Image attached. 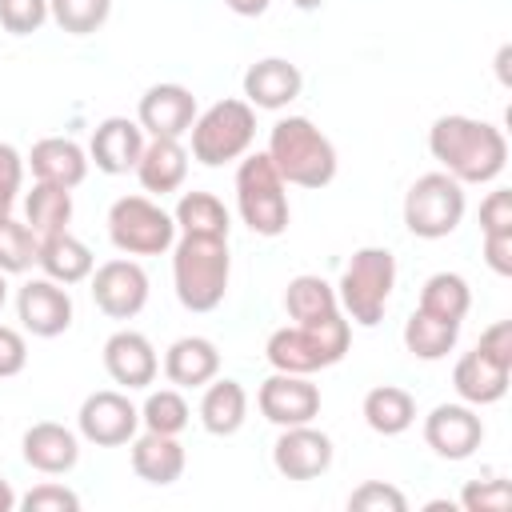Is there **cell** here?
Masks as SVG:
<instances>
[{
    "mask_svg": "<svg viewBox=\"0 0 512 512\" xmlns=\"http://www.w3.org/2000/svg\"><path fill=\"white\" fill-rule=\"evenodd\" d=\"M428 152L460 184H492L508 164V140L496 124L476 116H440L428 128Z\"/></svg>",
    "mask_w": 512,
    "mask_h": 512,
    "instance_id": "6da1fadb",
    "label": "cell"
},
{
    "mask_svg": "<svg viewBox=\"0 0 512 512\" xmlns=\"http://www.w3.org/2000/svg\"><path fill=\"white\" fill-rule=\"evenodd\" d=\"M268 160L276 164L284 184L324 188L336 176V148L308 116H284L268 132Z\"/></svg>",
    "mask_w": 512,
    "mask_h": 512,
    "instance_id": "7a4b0ae2",
    "label": "cell"
},
{
    "mask_svg": "<svg viewBox=\"0 0 512 512\" xmlns=\"http://www.w3.org/2000/svg\"><path fill=\"white\" fill-rule=\"evenodd\" d=\"M228 276H232L228 240L180 236L172 244V284H176V300L188 312L220 308L228 296Z\"/></svg>",
    "mask_w": 512,
    "mask_h": 512,
    "instance_id": "3957f363",
    "label": "cell"
},
{
    "mask_svg": "<svg viewBox=\"0 0 512 512\" xmlns=\"http://www.w3.org/2000/svg\"><path fill=\"white\" fill-rule=\"evenodd\" d=\"M352 344V324L344 320V312H332L324 320L312 324H288L276 328L264 344V356L276 372H296V376H312L320 368H332L344 360Z\"/></svg>",
    "mask_w": 512,
    "mask_h": 512,
    "instance_id": "277c9868",
    "label": "cell"
},
{
    "mask_svg": "<svg viewBox=\"0 0 512 512\" xmlns=\"http://www.w3.org/2000/svg\"><path fill=\"white\" fill-rule=\"evenodd\" d=\"M392 288H396V256L388 248H356L352 260L344 264L336 300L352 324L376 328L384 320Z\"/></svg>",
    "mask_w": 512,
    "mask_h": 512,
    "instance_id": "5b68a950",
    "label": "cell"
},
{
    "mask_svg": "<svg viewBox=\"0 0 512 512\" xmlns=\"http://www.w3.org/2000/svg\"><path fill=\"white\" fill-rule=\"evenodd\" d=\"M288 184L280 180L276 164L268 160V152H252V156H240V168H236V208H240V220L256 232V236H284L288 232V220H292V208H288Z\"/></svg>",
    "mask_w": 512,
    "mask_h": 512,
    "instance_id": "8992f818",
    "label": "cell"
},
{
    "mask_svg": "<svg viewBox=\"0 0 512 512\" xmlns=\"http://www.w3.org/2000/svg\"><path fill=\"white\" fill-rule=\"evenodd\" d=\"M188 136H192V160H200L204 168L232 164L248 156L256 140V112L248 100H216L212 108L196 112Z\"/></svg>",
    "mask_w": 512,
    "mask_h": 512,
    "instance_id": "52a82bcc",
    "label": "cell"
},
{
    "mask_svg": "<svg viewBox=\"0 0 512 512\" xmlns=\"http://www.w3.org/2000/svg\"><path fill=\"white\" fill-rule=\"evenodd\" d=\"M464 184L448 172H424L404 192V228L420 240H444L464 220Z\"/></svg>",
    "mask_w": 512,
    "mask_h": 512,
    "instance_id": "ba28073f",
    "label": "cell"
},
{
    "mask_svg": "<svg viewBox=\"0 0 512 512\" xmlns=\"http://www.w3.org/2000/svg\"><path fill=\"white\" fill-rule=\"evenodd\" d=\"M108 240L124 256H160L176 244V220L148 196H120L108 208Z\"/></svg>",
    "mask_w": 512,
    "mask_h": 512,
    "instance_id": "9c48e42d",
    "label": "cell"
},
{
    "mask_svg": "<svg viewBox=\"0 0 512 512\" xmlns=\"http://www.w3.org/2000/svg\"><path fill=\"white\" fill-rule=\"evenodd\" d=\"M76 428L88 444L96 448H116V444H128L140 428V408L124 396V392H92L84 396L80 412H76Z\"/></svg>",
    "mask_w": 512,
    "mask_h": 512,
    "instance_id": "30bf717a",
    "label": "cell"
},
{
    "mask_svg": "<svg viewBox=\"0 0 512 512\" xmlns=\"http://www.w3.org/2000/svg\"><path fill=\"white\" fill-rule=\"evenodd\" d=\"M92 300L104 316L112 320H132L144 312L148 304V272L136 260H108L100 268H92Z\"/></svg>",
    "mask_w": 512,
    "mask_h": 512,
    "instance_id": "8fae6325",
    "label": "cell"
},
{
    "mask_svg": "<svg viewBox=\"0 0 512 512\" xmlns=\"http://www.w3.org/2000/svg\"><path fill=\"white\" fill-rule=\"evenodd\" d=\"M260 416L276 428H292V424H312L320 416V388L308 376L296 372H272L260 392H256Z\"/></svg>",
    "mask_w": 512,
    "mask_h": 512,
    "instance_id": "7c38bea8",
    "label": "cell"
},
{
    "mask_svg": "<svg viewBox=\"0 0 512 512\" xmlns=\"http://www.w3.org/2000/svg\"><path fill=\"white\" fill-rule=\"evenodd\" d=\"M484 440V420L472 404H436L424 416V444L440 460H468Z\"/></svg>",
    "mask_w": 512,
    "mask_h": 512,
    "instance_id": "4fadbf2b",
    "label": "cell"
},
{
    "mask_svg": "<svg viewBox=\"0 0 512 512\" xmlns=\"http://www.w3.org/2000/svg\"><path fill=\"white\" fill-rule=\"evenodd\" d=\"M272 464L284 480H316L332 468V440H328V432H320L312 424L280 428V436L272 444Z\"/></svg>",
    "mask_w": 512,
    "mask_h": 512,
    "instance_id": "5bb4252c",
    "label": "cell"
},
{
    "mask_svg": "<svg viewBox=\"0 0 512 512\" xmlns=\"http://www.w3.org/2000/svg\"><path fill=\"white\" fill-rule=\"evenodd\" d=\"M16 316H20L24 332H32L40 340H52V336L72 328V296H68L64 284H56L48 276L28 280L16 292Z\"/></svg>",
    "mask_w": 512,
    "mask_h": 512,
    "instance_id": "9a60e30c",
    "label": "cell"
},
{
    "mask_svg": "<svg viewBox=\"0 0 512 512\" xmlns=\"http://www.w3.org/2000/svg\"><path fill=\"white\" fill-rule=\"evenodd\" d=\"M192 120H196V96H192L184 84H152V88L140 96L136 124H140L148 136L180 140V136H188Z\"/></svg>",
    "mask_w": 512,
    "mask_h": 512,
    "instance_id": "2e32d148",
    "label": "cell"
},
{
    "mask_svg": "<svg viewBox=\"0 0 512 512\" xmlns=\"http://www.w3.org/2000/svg\"><path fill=\"white\" fill-rule=\"evenodd\" d=\"M104 372L120 384V388H148L160 372V360H156V348L144 332H132V328H120L104 340Z\"/></svg>",
    "mask_w": 512,
    "mask_h": 512,
    "instance_id": "e0dca14e",
    "label": "cell"
},
{
    "mask_svg": "<svg viewBox=\"0 0 512 512\" xmlns=\"http://www.w3.org/2000/svg\"><path fill=\"white\" fill-rule=\"evenodd\" d=\"M140 152H144V128L128 116H108L92 132L88 164H96L108 176H120V172H136Z\"/></svg>",
    "mask_w": 512,
    "mask_h": 512,
    "instance_id": "ac0fdd59",
    "label": "cell"
},
{
    "mask_svg": "<svg viewBox=\"0 0 512 512\" xmlns=\"http://www.w3.org/2000/svg\"><path fill=\"white\" fill-rule=\"evenodd\" d=\"M20 452H24V464L44 472V476H64L76 468L80 460V440L72 428L56 424V420H40L24 432L20 440Z\"/></svg>",
    "mask_w": 512,
    "mask_h": 512,
    "instance_id": "d6986e66",
    "label": "cell"
},
{
    "mask_svg": "<svg viewBox=\"0 0 512 512\" xmlns=\"http://www.w3.org/2000/svg\"><path fill=\"white\" fill-rule=\"evenodd\" d=\"M304 88V76L292 60H280V56H268V60H256L248 72H244V100L252 108H264V112H280L288 108Z\"/></svg>",
    "mask_w": 512,
    "mask_h": 512,
    "instance_id": "ffe728a7",
    "label": "cell"
},
{
    "mask_svg": "<svg viewBox=\"0 0 512 512\" xmlns=\"http://www.w3.org/2000/svg\"><path fill=\"white\" fill-rule=\"evenodd\" d=\"M24 164L32 168V176L40 184H60V188H76L88 176V152L76 140H68V136H44V140H36Z\"/></svg>",
    "mask_w": 512,
    "mask_h": 512,
    "instance_id": "44dd1931",
    "label": "cell"
},
{
    "mask_svg": "<svg viewBox=\"0 0 512 512\" xmlns=\"http://www.w3.org/2000/svg\"><path fill=\"white\" fill-rule=\"evenodd\" d=\"M220 372V352L208 336H180L164 352V376L176 388H204Z\"/></svg>",
    "mask_w": 512,
    "mask_h": 512,
    "instance_id": "7402d4cb",
    "label": "cell"
},
{
    "mask_svg": "<svg viewBox=\"0 0 512 512\" xmlns=\"http://www.w3.org/2000/svg\"><path fill=\"white\" fill-rule=\"evenodd\" d=\"M132 472L144 484H156V488L176 484L180 472H184V448H180V440L144 428V436H132Z\"/></svg>",
    "mask_w": 512,
    "mask_h": 512,
    "instance_id": "603a6c76",
    "label": "cell"
},
{
    "mask_svg": "<svg viewBox=\"0 0 512 512\" xmlns=\"http://www.w3.org/2000/svg\"><path fill=\"white\" fill-rule=\"evenodd\" d=\"M136 176L144 184V192H176L188 176V148L180 140H164V136H152L136 160Z\"/></svg>",
    "mask_w": 512,
    "mask_h": 512,
    "instance_id": "cb8c5ba5",
    "label": "cell"
},
{
    "mask_svg": "<svg viewBox=\"0 0 512 512\" xmlns=\"http://www.w3.org/2000/svg\"><path fill=\"white\" fill-rule=\"evenodd\" d=\"M248 420V392L240 380H208L200 396V424L212 436H236Z\"/></svg>",
    "mask_w": 512,
    "mask_h": 512,
    "instance_id": "d4e9b609",
    "label": "cell"
},
{
    "mask_svg": "<svg viewBox=\"0 0 512 512\" xmlns=\"http://www.w3.org/2000/svg\"><path fill=\"white\" fill-rule=\"evenodd\" d=\"M508 380H512V372L496 368V364H492V360H484L476 348H472V352H464V356L456 360V368H452V388H456V396H460L464 404H472V408L504 400Z\"/></svg>",
    "mask_w": 512,
    "mask_h": 512,
    "instance_id": "484cf974",
    "label": "cell"
},
{
    "mask_svg": "<svg viewBox=\"0 0 512 512\" xmlns=\"http://www.w3.org/2000/svg\"><path fill=\"white\" fill-rule=\"evenodd\" d=\"M36 264L44 268V276L48 280H56V284H80V280H88L92 276V268H96V260H92V252H88V244L84 240H76L72 232H56V236H44L40 240V256H36Z\"/></svg>",
    "mask_w": 512,
    "mask_h": 512,
    "instance_id": "4316f807",
    "label": "cell"
},
{
    "mask_svg": "<svg viewBox=\"0 0 512 512\" xmlns=\"http://www.w3.org/2000/svg\"><path fill=\"white\" fill-rule=\"evenodd\" d=\"M460 340V324L456 320H444V316H432L424 308H416L408 320H404V348L416 356V360H444Z\"/></svg>",
    "mask_w": 512,
    "mask_h": 512,
    "instance_id": "83f0119b",
    "label": "cell"
},
{
    "mask_svg": "<svg viewBox=\"0 0 512 512\" xmlns=\"http://www.w3.org/2000/svg\"><path fill=\"white\" fill-rule=\"evenodd\" d=\"M364 424L376 436H400L416 424V400L396 384H380L364 396Z\"/></svg>",
    "mask_w": 512,
    "mask_h": 512,
    "instance_id": "f1b7e54d",
    "label": "cell"
},
{
    "mask_svg": "<svg viewBox=\"0 0 512 512\" xmlns=\"http://www.w3.org/2000/svg\"><path fill=\"white\" fill-rule=\"evenodd\" d=\"M72 220V188L60 184H32V192L24 196V224L44 240L56 232H68Z\"/></svg>",
    "mask_w": 512,
    "mask_h": 512,
    "instance_id": "f546056e",
    "label": "cell"
},
{
    "mask_svg": "<svg viewBox=\"0 0 512 512\" xmlns=\"http://www.w3.org/2000/svg\"><path fill=\"white\" fill-rule=\"evenodd\" d=\"M176 232L180 236H212V240H228V228H232V216L228 208L212 196V192H184L176 212Z\"/></svg>",
    "mask_w": 512,
    "mask_h": 512,
    "instance_id": "4dcf8cb0",
    "label": "cell"
},
{
    "mask_svg": "<svg viewBox=\"0 0 512 512\" xmlns=\"http://www.w3.org/2000/svg\"><path fill=\"white\" fill-rule=\"evenodd\" d=\"M284 308L296 324H312V320H324L332 312H340V300H336V288L324 280V276H292L288 288H284Z\"/></svg>",
    "mask_w": 512,
    "mask_h": 512,
    "instance_id": "1f68e13d",
    "label": "cell"
},
{
    "mask_svg": "<svg viewBox=\"0 0 512 512\" xmlns=\"http://www.w3.org/2000/svg\"><path fill=\"white\" fill-rule=\"evenodd\" d=\"M420 308L460 324L468 316V308H472V288H468V280L460 272H436L420 288Z\"/></svg>",
    "mask_w": 512,
    "mask_h": 512,
    "instance_id": "d6a6232c",
    "label": "cell"
},
{
    "mask_svg": "<svg viewBox=\"0 0 512 512\" xmlns=\"http://www.w3.org/2000/svg\"><path fill=\"white\" fill-rule=\"evenodd\" d=\"M36 256H40V236L28 224L12 220V216L0 220V272L4 276H20V272H28L36 264Z\"/></svg>",
    "mask_w": 512,
    "mask_h": 512,
    "instance_id": "836d02e7",
    "label": "cell"
},
{
    "mask_svg": "<svg viewBox=\"0 0 512 512\" xmlns=\"http://www.w3.org/2000/svg\"><path fill=\"white\" fill-rule=\"evenodd\" d=\"M188 400L176 392V388H160V392H148L144 408H140V424L148 432H164V436H180L188 428Z\"/></svg>",
    "mask_w": 512,
    "mask_h": 512,
    "instance_id": "e575fe53",
    "label": "cell"
},
{
    "mask_svg": "<svg viewBox=\"0 0 512 512\" xmlns=\"http://www.w3.org/2000/svg\"><path fill=\"white\" fill-rule=\"evenodd\" d=\"M112 12V0H48V16L72 32V36H88L96 32Z\"/></svg>",
    "mask_w": 512,
    "mask_h": 512,
    "instance_id": "d590c367",
    "label": "cell"
},
{
    "mask_svg": "<svg viewBox=\"0 0 512 512\" xmlns=\"http://www.w3.org/2000/svg\"><path fill=\"white\" fill-rule=\"evenodd\" d=\"M460 508L464 512H508L512 508V484L492 476V480H472L460 492Z\"/></svg>",
    "mask_w": 512,
    "mask_h": 512,
    "instance_id": "8d00e7d4",
    "label": "cell"
},
{
    "mask_svg": "<svg viewBox=\"0 0 512 512\" xmlns=\"http://www.w3.org/2000/svg\"><path fill=\"white\" fill-rule=\"evenodd\" d=\"M48 20V0H0V24L12 36H32Z\"/></svg>",
    "mask_w": 512,
    "mask_h": 512,
    "instance_id": "74e56055",
    "label": "cell"
},
{
    "mask_svg": "<svg viewBox=\"0 0 512 512\" xmlns=\"http://www.w3.org/2000/svg\"><path fill=\"white\" fill-rule=\"evenodd\" d=\"M348 508H352V512H404L408 500H404L400 488H392V484H384V480H368V484H360V488L348 496Z\"/></svg>",
    "mask_w": 512,
    "mask_h": 512,
    "instance_id": "f35d334b",
    "label": "cell"
},
{
    "mask_svg": "<svg viewBox=\"0 0 512 512\" xmlns=\"http://www.w3.org/2000/svg\"><path fill=\"white\" fill-rule=\"evenodd\" d=\"M24 184V156L0 140V220L12 216V204H16V192Z\"/></svg>",
    "mask_w": 512,
    "mask_h": 512,
    "instance_id": "ab89813d",
    "label": "cell"
},
{
    "mask_svg": "<svg viewBox=\"0 0 512 512\" xmlns=\"http://www.w3.org/2000/svg\"><path fill=\"white\" fill-rule=\"evenodd\" d=\"M24 512H76L80 508V496L64 484H36L24 500H20Z\"/></svg>",
    "mask_w": 512,
    "mask_h": 512,
    "instance_id": "60d3db41",
    "label": "cell"
},
{
    "mask_svg": "<svg viewBox=\"0 0 512 512\" xmlns=\"http://www.w3.org/2000/svg\"><path fill=\"white\" fill-rule=\"evenodd\" d=\"M476 352L484 360H492L496 368L512 372V320H496L492 328H484L476 340Z\"/></svg>",
    "mask_w": 512,
    "mask_h": 512,
    "instance_id": "b9f144b4",
    "label": "cell"
},
{
    "mask_svg": "<svg viewBox=\"0 0 512 512\" xmlns=\"http://www.w3.org/2000/svg\"><path fill=\"white\" fill-rule=\"evenodd\" d=\"M480 232H512V192L496 188L480 200Z\"/></svg>",
    "mask_w": 512,
    "mask_h": 512,
    "instance_id": "7bdbcfd3",
    "label": "cell"
},
{
    "mask_svg": "<svg viewBox=\"0 0 512 512\" xmlns=\"http://www.w3.org/2000/svg\"><path fill=\"white\" fill-rule=\"evenodd\" d=\"M24 364H28V344H24V336H20L16 328L0 324V380L20 376Z\"/></svg>",
    "mask_w": 512,
    "mask_h": 512,
    "instance_id": "ee69618b",
    "label": "cell"
},
{
    "mask_svg": "<svg viewBox=\"0 0 512 512\" xmlns=\"http://www.w3.org/2000/svg\"><path fill=\"white\" fill-rule=\"evenodd\" d=\"M484 264L496 276H512V232H488L484 236Z\"/></svg>",
    "mask_w": 512,
    "mask_h": 512,
    "instance_id": "f6af8a7d",
    "label": "cell"
},
{
    "mask_svg": "<svg viewBox=\"0 0 512 512\" xmlns=\"http://www.w3.org/2000/svg\"><path fill=\"white\" fill-rule=\"evenodd\" d=\"M224 4H228L236 16H264L272 0H224Z\"/></svg>",
    "mask_w": 512,
    "mask_h": 512,
    "instance_id": "bcb514c9",
    "label": "cell"
},
{
    "mask_svg": "<svg viewBox=\"0 0 512 512\" xmlns=\"http://www.w3.org/2000/svg\"><path fill=\"white\" fill-rule=\"evenodd\" d=\"M508 60H512V48L504 44V48L496 52V72H500V84H504V88L512 84V76H508Z\"/></svg>",
    "mask_w": 512,
    "mask_h": 512,
    "instance_id": "7dc6e473",
    "label": "cell"
},
{
    "mask_svg": "<svg viewBox=\"0 0 512 512\" xmlns=\"http://www.w3.org/2000/svg\"><path fill=\"white\" fill-rule=\"evenodd\" d=\"M16 508V492H12V484L0 476V512H12Z\"/></svg>",
    "mask_w": 512,
    "mask_h": 512,
    "instance_id": "c3c4849f",
    "label": "cell"
},
{
    "mask_svg": "<svg viewBox=\"0 0 512 512\" xmlns=\"http://www.w3.org/2000/svg\"><path fill=\"white\" fill-rule=\"evenodd\" d=\"M292 4H296V8H300V12H316V8H320V4H324V0H292Z\"/></svg>",
    "mask_w": 512,
    "mask_h": 512,
    "instance_id": "681fc988",
    "label": "cell"
},
{
    "mask_svg": "<svg viewBox=\"0 0 512 512\" xmlns=\"http://www.w3.org/2000/svg\"><path fill=\"white\" fill-rule=\"evenodd\" d=\"M4 300H8V284H4V272H0V308H4Z\"/></svg>",
    "mask_w": 512,
    "mask_h": 512,
    "instance_id": "f907efd6",
    "label": "cell"
}]
</instances>
